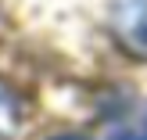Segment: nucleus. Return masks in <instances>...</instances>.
I'll return each mask as SVG.
<instances>
[{
    "instance_id": "obj_3",
    "label": "nucleus",
    "mask_w": 147,
    "mask_h": 140,
    "mask_svg": "<svg viewBox=\"0 0 147 140\" xmlns=\"http://www.w3.org/2000/svg\"><path fill=\"white\" fill-rule=\"evenodd\" d=\"M111 140H144V137H136V133H115Z\"/></svg>"
},
{
    "instance_id": "obj_4",
    "label": "nucleus",
    "mask_w": 147,
    "mask_h": 140,
    "mask_svg": "<svg viewBox=\"0 0 147 140\" xmlns=\"http://www.w3.org/2000/svg\"><path fill=\"white\" fill-rule=\"evenodd\" d=\"M54 140H86V137H79V133H65V137H54Z\"/></svg>"
},
{
    "instance_id": "obj_2",
    "label": "nucleus",
    "mask_w": 147,
    "mask_h": 140,
    "mask_svg": "<svg viewBox=\"0 0 147 140\" xmlns=\"http://www.w3.org/2000/svg\"><path fill=\"white\" fill-rule=\"evenodd\" d=\"M22 126V101L11 86L0 79V140H11Z\"/></svg>"
},
{
    "instance_id": "obj_1",
    "label": "nucleus",
    "mask_w": 147,
    "mask_h": 140,
    "mask_svg": "<svg viewBox=\"0 0 147 140\" xmlns=\"http://www.w3.org/2000/svg\"><path fill=\"white\" fill-rule=\"evenodd\" d=\"M108 25L129 57L147 61V0H111Z\"/></svg>"
}]
</instances>
